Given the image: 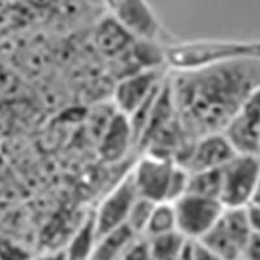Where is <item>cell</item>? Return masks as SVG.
Returning <instances> with one entry per match:
<instances>
[{
	"mask_svg": "<svg viewBox=\"0 0 260 260\" xmlns=\"http://www.w3.org/2000/svg\"><path fill=\"white\" fill-rule=\"evenodd\" d=\"M237 154L260 156V87L222 132Z\"/></svg>",
	"mask_w": 260,
	"mask_h": 260,
	"instance_id": "cell-9",
	"label": "cell"
},
{
	"mask_svg": "<svg viewBox=\"0 0 260 260\" xmlns=\"http://www.w3.org/2000/svg\"><path fill=\"white\" fill-rule=\"evenodd\" d=\"M176 162L151 154H145L130 169V177L139 198L152 203L167 202L169 182Z\"/></svg>",
	"mask_w": 260,
	"mask_h": 260,
	"instance_id": "cell-7",
	"label": "cell"
},
{
	"mask_svg": "<svg viewBox=\"0 0 260 260\" xmlns=\"http://www.w3.org/2000/svg\"><path fill=\"white\" fill-rule=\"evenodd\" d=\"M31 260H67V256H65L64 250H55V251H48L37 259Z\"/></svg>",
	"mask_w": 260,
	"mask_h": 260,
	"instance_id": "cell-25",
	"label": "cell"
},
{
	"mask_svg": "<svg viewBox=\"0 0 260 260\" xmlns=\"http://www.w3.org/2000/svg\"><path fill=\"white\" fill-rule=\"evenodd\" d=\"M186 242L187 241L180 233L147 240L151 260H180Z\"/></svg>",
	"mask_w": 260,
	"mask_h": 260,
	"instance_id": "cell-18",
	"label": "cell"
},
{
	"mask_svg": "<svg viewBox=\"0 0 260 260\" xmlns=\"http://www.w3.org/2000/svg\"><path fill=\"white\" fill-rule=\"evenodd\" d=\"M177 221V232L186 241H201L224 211L217 199L185 194L173 203Z\"/></svg>",
	"mask_w": 260,
	"mask_h": 260,
	"instance_id": "cell-5",
	"label": "cell"
},
{
	"mask_svg": "<svg viewBox=\"0 0 260 260\" xmlns=\"http://www.w3.org/2000/svg\"><path fill=\"white\" fill-rule=\"evenodd\" d=\"M120 260H151L147 240L138 238Z\"/></svg>",
	"mask_w": 260,
	"mask_h": 260,
	"instance_id": "cell-21",
	"label": "cell"
},
{
	"mask_svg": "<svg viewBox=\"0 0 260 260\" xmlns=\"http://www.w3.org/2000/svg\"><path fill=\"white\" fill-rule=\"evenodd\" d=\"M250 234L245 208H224L219 220L199 242L221 260H241Z\"/></svg>",
	"mask_w": 260,
	"mask_h": 260,
	"instance_id": "cell-3",
	"label": "cell"
},
{
	"mask_svg": "<svg viewBox=\"0 0 260 260\" xmlns=\"http://www.w3.org/2000/svg\"><path fill=\"white\" fill-rule=\"evenodd\" d=\"M164 80L161 69L137 72L120 78L113 89V108L130 117L159 90Z\"/></svg>",
	"mask_w": 260,
	"mask_h": 260,
	"instance_id": "cell-10",
	"label": "cell"
},
{
	"mask_svg": "<svg viewBox=\"0 0 260 260\" xmlns=\"http://www.w3.org/2000/svg\"><path fill=\"white\" fill-rule=\"evenodd\" d=\"M0 260H31L22 246L11 241H0Z\"/></svg>",
	"mask_w": 260,
	"mask_h": 260,
	"instance_id": "cell-20",
	"label": "cell"
},
{
	"mask_svg": "<svg viewBox=\"0 0 260 260\" xmlns=\"http://www.w3.org/2000/svg\"><path fill=\"white\" fill-rule=\"evenodd\" d=\"M221 192V169L189 173L186 194L220 201Z\"/></svg>",
	"mask_w": 260,
	"mask_h": 260,
	"instance_id": "cell-17",
	"label": "cell"
},
{
	"mask_svg": "<svg viewBox=\"0 0 260 260\" xmlns=\"http://www.w3.org/2000/svg\"><path fill=\"white\" fill-rule=\"evenodd\" d=\"M260 176V156L237 154L221 168L220 202L225 208H245L251 203Z\"/></svg>",
	"mask_w": 260,
	"mask_h": 260,
	"instance_id": "cell-4",
	"label": "cell"
},
{
	"mask_svg": "<svg viewBox=\"0 0 260 260\" xmlns=\"http://www.w3.org/2000/svg\"><path fill=\"white\" fill-rule=\"evenodd\" d=\"M136 147L129 118L116 111L98 138V155L108 164H116Z\"/></svg>",
	"mask_w": 260,
	"mask_h": 260,
	"instance_id": "cell-12",
	"label": "cell"
},
{
	"mask_svg": "<svg viewBox=\"0 0 260 260\" xmlns=\"http://www.w3.org/2000/svg\"><path fill=\"white\" fill-rule=\"evenodd\" d=\"M172 233H178L173 203H169V202L155 203L150 219H148L143 238L151 240V238H156V237L167 236V234Z\"/></svg>",
	"mask_w": 260,
	"mask_h": 260,
	"instance_id": "cell-16",
	"label": "cell"
},
{
	"mask_svg": "<svg viewBox=\"0 0 260 260\" xmlns=\"http://www.w3.org/2000/svg\"><path fill=\"white\" fill-rule=\"evenodd\" d=\"M96 241L98 234L91 213L78 225L77 229L72 233L65 243V247L62 250H64L67 260H90Z\"/></svg>",
	"mask_w": 260,
	"mask_h": 260,
	"instance_id": "cell-15",
	"label": "cell"
},
{
	"mask_svg": "<svg viewBox=\"0 0 260 260\" xmlns=\"http://www.w3.org/2000/svg\"><path fill=\"white\" fill-rule=\"evenodd\" d=\"M241 260H260V232H251Z\"/></svg>",
	"mask_w": 260,
	"mask_h": 260,
	"instance_id": "cell-22",
	"label": "cell"
},
{
	"mask_svg": "<svg viewBox=\"0 0 260 260\" xmlns=\"http://www.w3.org/2000/svg\"><path fill=\"white\" fill-rule=\"evenodd\" d=\"M138 238L126 225L117 228L98 238L90 260H120Z\"/></svg>",
	"mask_w": 260,
	"mask_h": 260,
	"instance_id": "cell-14",
	"label": "cell"
},
{
	"mask_svg": "<svg viewBox=\"0 0 260 260\" xmlns=\"http://www.w3.org/2000/svg\"><path fill=\"white\" fill-rule=\"evenodd\" d=\"M251 203H252V204H257V206H260V176H259V180H257L256 187H255L254 195H252Z\"/></svg>",
	"mask_w": 260,
	"mask_h": 260,
	"instance_id": "cell-27",
	"label": "cell"
},
{
	"mask_svg": "<svg viewBox=\"0 0 260 260\" xmlns=\"http://www.w3.org/2000/svg\"><path fill=\"white\" fill-rule=\"evenodd\" d=\"M180 260H192V255H191V246H190V241H187L185 247H183V251L181 254Z\"/></svg>",
	"mask_w": 260,
	"mask_h": 260,
	"instance_id": "cell-26",
	"label": "cell"
},
{
	"mask_svg": "<svg viewBox=\"0 0 260 260\" xmlns=\"http://www.w3.org/2000/svg\"><path fill=\"white\" fill-rule=\"evenodd\" d=\"M237 152L222 133H213L194 139L178 166L189 173L221 169Z\"/></svg>",
	"mask_w": 260,
	"mask_h": 260,
	"instance_id": "cell-11",
	"label": "cell"
},
{
	"mask_svg": "<svg viewBox=\"0 0 260 260\" xmlns=\"http://www.w3.org/2000/svg\"><path fill=\"white\" fill-rule=\"evenodd\" d=\"M138 198L130 173L118 181L117 185L102 199L92 212L98 238L117 228L126 225L134 202Z\"/></svg>",
	"mask_w": 260,
	"mask_h": 260,
	"instance_id": "cell-8",
	"label": "cell"
},
{
	"mask_svg": "<svg viewBox=\"0 0 260 260\" xmlns=\"http://www.w3.org/2000/svg\"><path fill=\"white\" fill-rule=\"evenodd\" d=\"M245 213L251 232H260V206L250 203L245 207Z\"/></svg>",
	"mask_w": 260,
	"mask_h": 260,
	"instance_id": "cell-24",
	"label": "cell"
},
{
	"mask_svg": "<svg viewBox=\"0 0 260 260\" xmlns=\"http://www.w3.org/2000/svg\"><path fill=\"white\" fill-rule=\"evenodd\" d=\"M169 77L176 111L191 141L222 133L260 87V57H242Z\"/></svg>",
	"mask_w": 260,
	"mask_h": 260,
	"instance_id": "cell-1",
	"label": "cell"
},
{
	"mask_svg": "<svg viewBox=\"0 0 260 260\" xmlns=\"http://www.w3.org/2000/svg\"><path fill=\"white\" fill-rule=\"evenodd\" d=\"M94 42L102 55L111 60H117L133 46L136 41L110 13H107V16L99 20V24L95 29Z\"/></svg>",
	"mask_w": 260,
	"mask_h": 260,
	"instance_id": "cell-13",
	"label": "cell"
},
{
	"mask_svg": "<svg viewBox=\"0 0 260 260\" xmlns=\"http://www.w3.org/2000/svg\"><path fill=\"white\" fill-rule=\"evenodd\" d=\"M166 61L176 72L203 68L242 57H260V41H199L172 43Z\"/></svg>",
	"mask_w": 260,
	"mask_h": 260,
	"instance_id": "cell-2",
	"label": "cell"
},
{
	"mask_svg": "<svg viewBox=\"0 0 260 260\" xmlns=\"http://www.w3.org/2000/svg\"><path fill=\"white\" fill-rule=\"evenodd\" d=\"M190 246H191L192 260H221L207 246H204L199 241H190Z\"/></svg>",
	"mask_w": 260,
	"mask_h": 260,
	"instance_id": "cell-23",
	"label": "cell"
},
{
	"mask_svg": "<svg viewBox=\"0 0 260 260\" xmlns=\"http://www.w3.org/2000/svg\"><path fill=\"white\" fill-rule=\"evenodd\" d=\"M108 13L117 21L137 42L159 43L164 38L159 17L145 2L120 0L107 3Z\"/></svg>",
	"mask_w": 260,
	"mask_h": 260,
	"instance_id": "cell-6",
	"label": "cell"
},
{
	"mask_svg": "<svg viewBox=\"0 0 260 260\" xmlns=\"http://www.w3.org/2000/svg\"><path fill=\"white\" fill-rule=\"evenodd\" d=\"M154 206L155 203H152V202L138 197L134 202L132 210H130L126 226H129L132 232L136 233L138 237H141V238H143V234H145L146 226H147L148 219H150Z\"/></svg>",
	"mask_w": 260,
	"mask_h": 260,
	"instance_id": "cell-19",
	"label": "cell"
}]
</instances>
